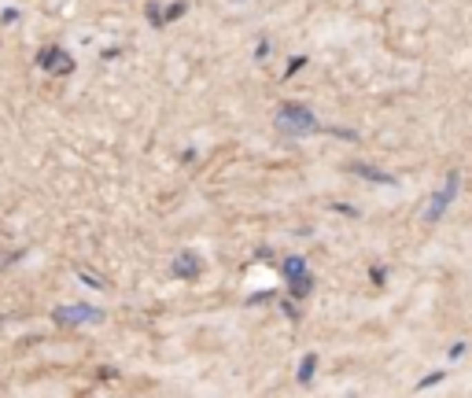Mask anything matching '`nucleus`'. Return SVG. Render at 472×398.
Here are the masks:
<instances>
[{"instance_id":"nucleus-10","label":"nucleus","mask_w":472,"mask_h":398,"mask_svg":"<svg viewBox=\"0 0 472 398\" xmlns=\"http://www.w3.org/2000/svg\"><path fill=\"white\" fill-rule=\"evenodd\" d=\"M85 277V281H89V288H107L104 281H100V277H92V273H81Z\"/></svg>"},{"instance_id":"nucleus-3","label":"nucleus","mask_w":472,"mask_h":398,"mask_svg":"<svg viewBox=\"0 0 472 398\" xmlns=\"http://www.w3.org/2000/svg\"><path fill=\"white\" fill-rule=\"evenodd\" d=\"M56 317L67 321V325H96V321H104V314L92 306H59Z\"/></svg>"},{"instance_id":"nucleus-2","label":"nucleus","mask_w":472,"mask_h":398,"mask_svg":"<svg viewBox=\"0 0 472 398\" xmlns=\"http://www.w3.org/2000/svg\"><path fill=\"white\" fill-rule=\"evenodd\" d=\"M458 196V174H446V181H443V188L432 196V203H428V210H424V221L432 225V221H439L443 218V210L450 207V199Z\"/></svg>"},{"instance_id":"nucleus-5","label":"nucleus","mask_w":472,"mask_h":398,"mask_svg":"<svg viewBox=\"0 0 472 398\" xmlns=\"http://www.w3.org/2000/svg\"><path fill=\"white\" fill-rule=\"evenodd\" d=\"M174 273H177V277H196V273H199V258L192 255V251H181V255L174 258Z\"/></svg>"},{"instance_id":"nucleus-4","label":"nucleus","mask_w":472,"mask_h":398,"mask_svg":"<svg viewBox=\"0 0 472 398\" xmlns=\"http://www.w3.org/2000/svg\"><path fill=\"white\" fill-rule=\"evenodd\" d=\"M37 63H41L45 70H56V74H67V70L74 67V63L63 56V48H45V52L37 56Z\"/></svg>"},{"instance_id":"nucleus-9","label":"nucleus","mask_w":472,"mask_h":398,"mask_svg":"<svg viewBox=\"0 0 472 398\" xmlns=\"http://www.w3.org/2000/svg\"><path fill=\"white\" fill-rule=\"evenodd\" d=\"M310 284H314V281H310L306 273H303V277H295V281H292V295H299V299H303V295L310 292Z\"/></svg>"},{"instance_id":"nucleus-7","label":"nucleus","mask_w":472,"mask_h":398,"mask_svg":"<svg viewBox=\"0 0 472 398\" xmlns=\"http://www.w3.org/2000/svg\"><path fill=\"white\" fill-rule=\"evenodd\" d=\"M362 177H369V181H377V185H395V177L391 174H380V170H369V166H354Z\"/></svg>"},{"instance_id":"nucleus-6","label":"nucleus","mask_w":472,"mask_h":398,"mask_svg":"<svg viewBox=\"0 0 472 398\" xmlns=\"http://www.w3.org/2000/svg\"><path fill=\"white\" fill-rule=\"evenodd\" d=\"M281 270H284L288 281H295V277H303V273H306V262H303V258H288Z\"/></svg>"},{"instance_id":"nucleus-1","label":"nucleus","mask_w":472,"mask_h":398,"mask_svg":"<svg viewBox=\"0 0 472 398\" xmlns=\"http://www.w3.org/2000/svg\"><path fill=\"white\" fill-rule=\"evenodd\" d=\"M277 126H281V133H288V137H306V133H314V129H317L310 107H303V103H281V111H277Z\"/></svg>"},{"instance_id":"nucleus-8","label":"nucleus","mask_w":472,"mask_h":398,"mask_svg":"<svg viewBox=\"0 0 472 398\" xmlns=\"http://www.w3.org/2000/svg\"><path fill=\"white\" fill-rule=\"evenodd\" d=\"M314 369H317V358H314V354H306V358H303V365H299V380H310V376H314Z\"/></svg>"}]
</instances>
